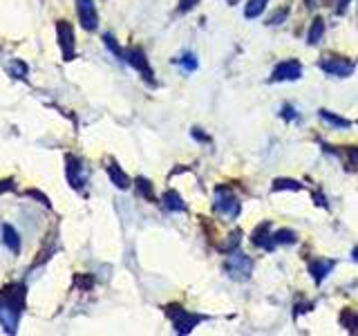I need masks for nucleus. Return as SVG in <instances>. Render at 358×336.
Listing matches in <instances>:
<instances>
[{"instance_id": "obj_35", "label": "nucleus", "mask_w": 358, "mask_h": 336, "mask_svg": "<svg viewBox=\"0 0 358 336\" xmlns=\"http://www.w3.org/2000/svg\"><path fill=\"white\" fill-rule=\"evenodd\" d=\"M227 3H229V5L233 7V5H238V3H240V0H227Z\"/></svg>"}, {"instance_id": "obj_6", "label": "nucleus", "mask_w": 358, "mask_h": 336, "mask_svg": "<svg viewBox=\"0 0 358 336\" xmlns=\"http://www.w3.org/2000/svg\"><path fill=\"white\" fill-rule=\"evenodd\" d=\"M318 67L329 76H338V78H347L352 76L356 65L352 59H347V56H322L318 61Z\"/></svg>"}, {"instance_id": "obj_10", "label": "nucleus", "mask_w": 358, "mask_h": 336, "mask_svg": "<svg viewBox=\"0 0 358 336\" xmlns=\"http://www.w3.org/2000/svg\"><path fill=\"white\" fill-rule=\"evenodd\" d=\"M251 242H253V246H257V249H262V251H273L278 246L273 240V224L268 220L257 224L251 233Z\"/></svg>"}, {"instance_id": "obj_32", "label": "nucleus", "mask_w": 358, "mask_h": 336, "mask_svg": "<svg viewBox=\"0 0 358 336\" xmlns=\"http://www.w3.org/2000/svg\"><path fill=\"white\" fill-rule=\"evenodd\" d=\"M193 137L197 139V141H210V137H208V134L206 132H199V128H193Z\"/></svg>"}, {"instance_id": "obj_17", "label": "nucleus", "mask_w": 358, "mask_h": 336, "mask_svg": "<svg viewBox=\"0 0 358 336\" xmlns=\"http://www.w3.org/2000/svg\"><path fill=\"white\" fill-rule=\"evenodd\" d=\"M318 117L327 123V126H331V128H352V121L350 119H345V117H341V115H336V112H331V110H318Z\"/></svg>"}, {"instance_id": "obj_30", "label": "nucleus", "mask_w": 358, "mask_h": 336, "mask_svg": "<svg viewBox=\"0 0 358 336\" xmlns=\"http://www.w3.org/2000/svg\"><path fill=\"white\" fill-rule=\"evenodd\" d=\"M350 5H352V0H336V14H338V16L347 14Z\"/></svg>"}, {"instance_id": "obj_22", "label": "nucleus", "mask_w": 358, "mask_h": 336, "mask_svg": "<svg viewBox=\"0 0 358 336\" xmlns=\"http://www.w3.org/2000/svg\"><path fill=\"white\" fill-rule=\"evenodd\" d=\"M273 240L275 244H296L298 242V233L296 231H291V229H278L273 231Z\"/></svg>"}, {"instance_id": "obj_24", "label": "nucleus", "mask_w": 358, "mask_h": 336, "mask_svg": "<svg viewBox=\"0 0 358 336\" xmlns=\"http://www.w3.org/2000/svg\"><path fill=\"white\" fill-rule=\"evenodd\" d=\"M134 186H137V190H139V195H141V197L155 202V188H152V184H150V179L137 177V179H134Z\"/></svg>"}, {"instance_id": "obj_29", "label": "nucleus", "mask_w": 358, "mask_h": 336, "mask_svg": "<svg viewBox=\"0 0 358 336\" xmlns=\"http://www.w3.org/2000/svg\"><path fill=\"white\" fill-rule=\"evenodd\" d=\"M345 157L350 160L352 166H358V146H347V148H345Z\"/></svg>"}, {"instance_id": "obj_7", "label": "nucleus", "mask_w": 358, "mask_h": 336, "mask_svg": "<svg viewBox=\"0 0 358 336\" xmlns=\"http://www.w3.org/2000/svg\"><path fill=\"white\" fill-rule=\"evenodd\" d=\"M302 78V63L298 59H287V61H280L268 81L271 83H282V81H300Z\"/></svg>"}, {"instance_id": "obj_15", "label": "nucleus", "mask_w": 358, "mask_h": 336, "mask_svg": "<svg viewBox=\"0 0 358 336\" xmlns=\"http://www.w3.org/2000/svg\"><path fill=\"white\" fill-rule=\"evenodd\" d=\"M162 202H164V206L168 209V211H173V213H184L188 206H186V202L182 200V195L177 193V190H173V188H168L166 193H164V197H162Z\"/></svg>"}, {"instance_id": "obj_18", "label": "nucleus", "mask_w": 358, "mask_h": 336, "mask_svg": "<svg viewBox=\"0 0 358 336\" xmlns=\"http://www.w3.org/2000/svg\"><path fill=\"white\" fill-rule=\"evenodd\" d=\"M305 186H302L298 179H291V177H278L273 179L271 184V193H280V190H294V193H298V190H302Z\"/></svg>"}, {"instance_id": "obj_14", "label": "nucleus", "mask_w": 358, "mask_h": 336, "mask_svg": "<svg viewBox=\"0 0 358 336\" xmlns=\"http://www.w3.org/2000/svg\"><path fill=\"white\" fill-rule=\"evenodd\" d=\"M324 29H327V25H324V18L322 16H316L311 22H309V29H307V45H318L324 36Z\"/></svg>"}, {"instance_id": "obj_34", "label": "nucleus", "mask_w": 358, "mask_h": 336, "mask_svg": "<svg viewBox=\"0 0 358 336\" xmlns=\"http://www.w3.org/2000/svg\"><path fill=\"white\" fill-rule=\"evenodd\" d=\"M352 260H354V262H358V244L352 249Z\"/></svg>"}, {"instance_id": "obj_12", "label": "nucleus", "mask_w": 358, "mask_h": 336, "mask_svg": "<svg viewBox=\"0 0 358 336\" xmlns=\"http://www.w3.org/2000/svg\"><path fill=\"white\" fill-rule=\"evenodd\" d=\"M334 267H336V260H331V258H309V262H307L309 274L318 287L324 283V278L334 272Z\"/></svg>"}, {"instance_id": "obj_26", "label": "nucleus", "mask_w": 358, "mask_h": 336, "mask_svg": "<svg viewBox=\"0 0 358 336\" xmlns=\"http://www.w3.org/2000/svg\"><path fill=\"white\" fill-rule=\"evenodd\" d=\"M103 43H106V48L112 52V54H115L117 56V59H123V50L119 48V43H117V38L115 36H112V34L110 31H106L103 34Z\"/></svg>"}, {"instance_id": "obj_31", "label": "nucleus", "mask_w": 358, "mask_h": 336, "mask_svg": "<svg viewBox=\"0 0 358 336\" xmlns=\"http://www.w3.org/2000/svg\"><path fill=\"white\" fill-rule=\"evenodd\" d=\"M14 74H20V78H25V74H27V67H25V63H14Z\"/></svg>"}, {"instance_id": "obj_28", "label": "nucleus", "mask_w": 358, "mask_h": 336, "mask_svg": "<svg viewBox=\"0 0 358 336\" xmlns=\"http://www.w3.org/2000/svg\"><path fill=\"white\" fill-rule=\"evenodd\" d=\"M199 5V0H179V14H188V11H193L195 7Z\"/></svg>"}, {"instance_id": "obj_11", "label": "nucleus", "mask_w": 358, "mask_h": 336, "mask_svg": "<svg viewBox=\"0 0 358 336\" xmlns=\"http://www.w3.org/2000/svg\"><path fill=\"white\" fill-rule=\"evenodd\" d=\"M76 14L85 31H94L99 27V11L94 7V0H76Z\"/></svg>"}, {"instance_id": "obj_13", "label": "nucleus", "mask_w": 358, "mask_h": 336, "mask_svg": "<svg viewBox=\"0 0 358 336\" xmlns=\"http://www.w3.org/2000/svg\"><path fill=\"white\" fill-rule=\"evenodd\" d=\"M106 171H108V177H110V182L115 184L119 190H128L132 184H130V177H128V173L123 171V168L115 162V160H110L108 164H106Z\"/></svg>"}, {"instance_id": "obj_27", "label": "nucleus", "mask_w": 358, "mask_h": 336, "mask_svg": "<svg viewBox=\"0 0 358 336\" xmlns=\"http://www.w3.org/2000/svg\"><path fill=\"white\" fill-rule=\"evenodd\" d=\"M280 115H282L285 121H298V119H300V117H298V112H296V108H294V106H289V104L282 106V112H280Z\"/></svg>"}, {"instance_id": "obj_19", "label": "nucleus", "mask_w": 358, "mask_h": 336, "mask_svg": "<svg viewBox=\"0 0 358 336\" xmlns=\"http://www.w3.org/2000/svg\"><path fill=\"white\" fill-rule=\"evenodd\" d=\"M240 244H242V229H233L229 233L227 242L217 244V251H222V253H233V251H238Z\"/></svg>"}, {"instance_id": "obj_1", "label": "nucleus", "mask_w": 358, "mask_h": 336, "mask_svg": "<svg viewBox=\"0 0 358 336\" xmlns=\"http://www.w3.org/2000/svg\"><path fill=\"white\" fill-rule=\"evenodd\" d=\"M25 285H9L0 291V328L7 334H16L18 323L25 309Z\"/></svg>"}, {"instance_id": "obj_5", "label": "nucleus", "mask_w": 358, "mask_h": 336, "mask_svg": "<svg viewBox=\"0 0 358 336\" xmlns=\"http://www.w3.org/2000/svg\"><path fill=\"white\" fill-rule=\"evenodd\" d=\"M121 61H126L130 67H134V70L141 74V78H143L145 83H150L152 88L157 85V81H155V70H152L148 56H145V52L141 48H128V50H123V59Z\"/></svg>"}, {"instance_id": "obj_25", "label": "nucleus", "mask_w": 358, "mask_h": 336, "mask_svg": "<svg viewBox=\"0 0 358 336\" xmlns=\"http://www.w3.org/2000/svg\"><path fill=\"white\" fill-rule=\"evenodd\" d=\"M177 63L182 65L186 72H195L197 67H199V61H197V56H195L193 52H186V54H182V56H179V59H177Z\"/></svg>"}, {"instance_id": "obj_8", "label": "nucleus", "mask_w": 358, "mask_h": 336, "mask_svg": "<svg viewBox=\"0 0 358 336\" xmlns=\"http://www.w3.org/2000/svg\"><path fill=\"white\" fill-rule=\"evenodd\" d=\"M56 36H59V48L63 52L65 61H72L76 54V41H74V29L67 20H59L56 22Z\"/></svg>"}, {"instance_id": "obj_23", "label": "nucleus", "mask_w": 358, "mask_h": 336, "mask_svg": "<svg viewBox=\"0 0 358 336\" xmlns=\"http://www.w3.org/2000/svg\"><path fill=\"white\" fill-rule=\"evenodd\" d=\"M289 14H291V5H282V7H278L271 16L266 18V25H282V22L289 18Z\"/></svg>"}, {"instance_id": "obj_2", "label": "nucleus", "mask_w": 358, "mask_h": 336, "mask_svg": "<svg viewBox=\"0 0 358 336\" xmlns=\"http://www.w3.org/2000/svg\"><path fill=\"white\" fill-rule=\"evenodd\" d=\"M164 312H166V316L171 318L173 328H175V334H179V336L190 334V332H193L201 321H206L204 314L188 312V309H186V307H182V305H175V302H173V305H166V307H164Z\"/></svg>"}, {"instance_id": "obj_16", "label": "nucleus", "mask_w": 358, "mask_h": 336, "mask_svg": "<svg viewBox=\"0 0 358 336\" xmlns=\"http://www.w3.org/2000/svg\"><path fill=\"white\" fill-rule=\"evenodd\" d=\"M3 244L11 253L20 251V235L14 227H11V224H3Z\"/></svg>"}, {"instance_id": "obj_20", "label": "nucleus", "mask_w": 358, "mask_h": 336, "mask_svg": "<svg viewBox=\"0 0 358 336\" xmlns=\"http://www.w3.org/2000/svg\"><path fill=\"white\" fill-rule=\"evenodd\" d=\"M268 5V0H249L244 7V18L246 20H255V18H260L264 14V9Z\"/></svg>"}, {"instance_id": "obj_33", "label": "nucleus", "mask_w": 358, "mask_h": 336, "mask_svg": "<svg viewBox=\"0 0 358 336\" xmlns=\"http://www.w3.org/2000/svg\"><path fill=\"white\" fill-rule=\"evenodd\" d=\"M14 188V179H5V182H0V193H5V190H11Z\"/></svg>"}, {"instance_id": "obj_9", "label": "nucleus", "mask_w": 358, "mask_h": 336, "mask_svg": "<svg viewBox=\"0 0 358 336\" xmlns=\"http://www.w3.org/2000/svg\"><path fill=\"white\" fill-rule=\"evenodd\" d=\"M65 164H67L65 171H67V182H70V186L74 190H83L87 184V168L83 166V162L74 155H67Z\"/></svg>"}, {"instance_id": "obj_3", "label": "nucleus", "mask_w": 358, "mask_h": 336, "mask_svg": "<svg viewBox=\"0 0 358 336\" xmlns=\"http://www.w3.org/2000/svg\"><path fill=\"white\" fill-rule=\"evenodd\" d=\"M213 209H215L217 216L227 218V220H235L242 213V202L233 193L231 186L220 184V186H215V202H213Z\"/></svg>"}, {"instance_id": "obj_4", "label": "nucleus", "mask_w": 358, "mask_h": 336, "mask_svg": "<svg viewBox=\"0 0 358 336\" xmlns=\"http://www.w3.org/2000/svg\"><path fill=\"white\" fill-rule=\"evenodd\" d=\"M253 267H255L253 258L242 251H233L229 253L227 260H224V272L229 274L231 280H238V283H244V280L251 278Z\"/></svg>"}, {"instance_id": "obj_21", "label": "nucleus", "mask_w": 358, "mask_h": 336, "mask_svg": "<svg viewBox=\"0 0 358 336\" xmlns=\"http://www.w3.org/2000/svg\"><path fill=\"white\" fill-rule=\"evenodd\" d=\"M341 325L350 334H358V312L356 309H343V314H341Z\"/></svg>"}]
</instances>
